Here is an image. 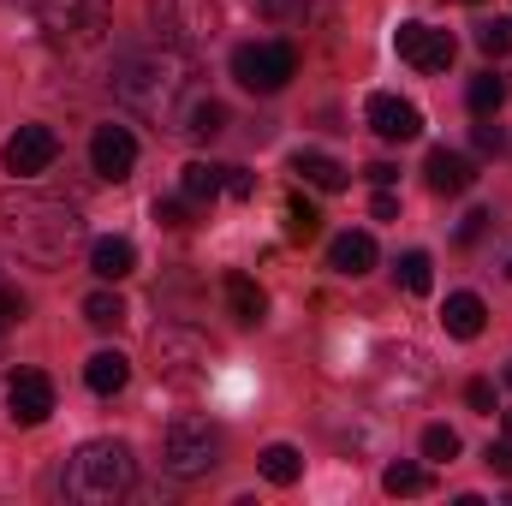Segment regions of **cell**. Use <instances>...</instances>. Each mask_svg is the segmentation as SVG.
<instances>
[{
    "instance_id": "cell-1",
    "label": "cell",
    "mask_w": 512,
    "mask_h": 506,
    "mask_svg": "<svg viewBox=\"0 0 512 506\" xmlns=\"http://www.w3.org/2000/svg\"><path fill=\"white\" fill-rule=\"evenodd\" d=\"M78 233L84 227H78V215L66 203H54L42 191H0V239L18 256L54 268L60 256L78 245Z\"/></svg>"
},
{
    "instance_id": "cell-2",
    "label": "cell",
    "mask_w": 512,
    "mask_h": 506,
    "mask_svg": "<svg viewBox=\"0 0 512 506\" xmlns=\"http://www.w3.org/2000/svg\"><path fill=\"white\" fill-rule=\"evenodd\" d=\"M66 495L84 506H114L126 495L131 483H137V465H131V447L126 441H84L72 459H66Z\"/></svg>"
},
{
    "instance_id": "cell-3",
    "label": "cell",
    "mask_w": 512,
    "mask_h": 506,
    "mask_svg": "<svg viewBox=\"0 0 512 506\" xmlns=\"http://www.w3.org/2000/svg\"><path fill=\"white\" fill-rule=\"evenodd\" d=\"M114 90H120V102H126L131 114L173 126L179 102L191 96V78H185L173 60H149V54H131V60H120V78H114Z\"/></svg>"
},
{
    "instance_id": "cell-4",
    "label": "cell",
    "mask_w": 512,
    "mask_h": 506,
    "mask_svg": "<svg viewBox=\"0 0 512 506\" xmlns=\"http://www.w3.org/2000/svg\"><path fill=\"white\" fill-rule=\"evenodd\" d=\"M36 18H42V36L54 48H66V54H90L114 30V6L108 0H36Z\"/></svg>"
},
{
    "instance_id": "cell-5",
    "label": "cell",
    "mask_w": 512,
    "mask_h": 506,
    "mask_svg": "<svg viewBox=\"0 0 512 506\" xmlns=\"http://www.w3.org/2000/svg\"><path fill=\"white\" fill-rule=\"evenodd\" d=\"M149 30L173 54H203L221 36V6L215 0H149Z\"/></svg>"
},
{
    "instance_id": "cell-6",
    "label": "cell",
    "mask_w": 512,
    "mask_h": 506,
    "mask_svg": "<svg viewBox=\"0 0 512 506\" xmlns=\"http://www.w3.org/2000/svg\"><path fill=\"white\" fill-rule=\"evenodd\" d=\"M149 358H155V376L161 381H173V387H197V381L209 376V364H215V346H209L197 328L167 322V328L149 334Z\"/></svg>"
},
{
    "instance_id": "cell-7",
    "label": "cell",
    "mask_w": 512,
    "mask_h": 506,
    "mask_svg": "<svg viewBox=\"0 0 512 506\" xmlns=\"http://www.w3.org/2000/svg\"><path fill=\"white\" fill-rule=\"evenodd\" d=\"M161 465H167L173 477H185V483L209 477V471L221 465V435H215V423H203V417H173L167 435H161Z\"/></svg>"
},
{
    "instance_id": "cell-8",
    "label": "cell",
    "mask_w": 512,
    "mask_h": 506,
    "mask_svg": "<svg viewBox=\"0 0 512 506\" xmlns=\"http://www.w3.org/2000/svg\"><path fill=\"white\" fill-rule=\"evenodd\" d=\"M292 72H298L292 42H239V48H233V78H239L251 96H274V90H286Z\"/></svg>"
},
{
    "instance_id": "cell-9",
    "label": "cell",
    "mask_w": 512,
    "mask_h": 506,
    "mask_svg": "<svg viewBox=\"0 0 512 506\" xmlns=\"http://www.w3.org/2000/svg\"><path fill=\"white\" fill-rule=\"evenodd\" d=\"M393 48H399V60H405V66H417V72H447V66H453V54H459V42H453L447 30L417 24V18L393 30Z\"/></svg>"
},
{
    "instance_id": "cell-10",
    "label": "cell",
    "mask_w": 512,
    "mask_h": 506,
    "mask_svg": "<svg viewBox=\"0 0 512 506\" xmlns=\"http://www.w3.org/2000/svg\"><path fill=\"white\" fill-rule=\"evenodd\" d=\"M54 155H60V137H54L48 126H18L12 137H6V149H0L6 173H18V179L48 173V167H54Z\"/></svg>"
},
{
    "instance_id": "cell-11",
    "label": "cell",
    "mask_w": 512,
    "mask_h": 506,
    "mask_svg": "<svg viewBox=\"0 0 512 506\" xmlns=\"http://www.w3.org/2000/svg\"><path fill=\"white\" fill-rule=\"evenodd\" d=\"M48 411H54V381L42 376V370H18V376L6 381V417L18 429L48 423Z\"/></svg>"
},
{
    "instance_id": "cell-12",
    "label": "cell",
    "mask_w": 512,
    "mask_h": 506,
    "mask_svg": "<svg viewBox=\"0 0 512 506\" xmlns=\"http://www.w3.org/2000/svg\"><path fill=\"white\" fill-rule=\"evenodd\" d=\"M90 167L102 173V179H131V167H137V137L126 126H96L90 137Z\"/></svg>"
},
{
    "instance_id": "cell-13",
    "label": "cell",
    "mask_w": 512,
    "mask_h": 506,
    "mask_svg": "<svg viewBox=\"0 0 512 506\" xmlns=\"http://www.w3.org/2000/svg\"><path fill=\"white\" fill-rule=\"evenodd\" d=\"M364 120H370V131L376 137H387V143H411L417 131H423V114H417V102H405V96H370V108H364Z\"/></svg>"
},
{
    "instance_id": "cell-14",
    "label": "cell",
    "mask_w": 512,
    "mask_h": 506,
    "mask_svg": "<svg viewBox=\"0 0 512 506\" xmlns=\"http://www.w3.org/2000/svg\"><path fill=\"white\" fill-rule=\"evenodd\" d=\"M423 179H429V191H441V197H459V191H471V161L459 155V149H429V161H423Z\"/></svg>"
},
{
    "instance_id": "cell-15",
    "label": "cell",
    "mask_w": 512,
    "mask_h": 506,
    "mask_svg": "<svg viewBox=\"0 0 512 506\" xmlns=\"http://www.w3.org/2000/svg\"><path fill=\"white\" fill-rule=\"evenodd\" d=\"M221 126H227V108H221L215 96H203V90H191V96L179 102V114H173V131H179V137H215Z\"/></svg>"
},
{
    "instance_id": "cell-16",
    "label": "cell",
    "mask_w": 512,
    "mask_h": 506,
    "mask_svg": "<svg viewBox=\"0 0 512 506\" xmlns=\"http://www.w3.org/2000/svg\"><path fill=\"white\" fill-rule=\"evenodd\" d=\"M483 322H489V310H483V298H477V292H453V298L441 304V328H447L453 340H477V334H483Z\"/></svg>"
},
{
    "instance_id": "cell-17",
    "label": "cell",
    "mask_w": 512,
    "mask_h": 506,
    "mask_svg": "<svg viewBox=\"0 0 512 506\" xmlns=\"http://www.w3.org/2000/svg\"><path fill=\"white\" fill-rule=\"evenodd\" d=\"M292 173H298L304 185H316V191H346V167H340L334 155H316V149H298V155H292Z\"/></svg>"
},
{
    "instance_id": "cell-18",
    "label": "cell",
    "mask_w": 512,
    "mask_h": 506,
    "mask_svg": "<svg viewBox=\"0 0 512 506\" xmlns=\"http://www.w3.org/2000/svg\"><path fill=\"white\" fill-rule=\"evenodd\" d=\"M221 191H227V167H215V161H191L179 173V197L185 203H215Z\"/></svg>"
},
{
    "instance_id": "cell-19",
    "label": "cell",
    "mask_w": 512,
    "mask_h": 506,
    "mask_svg": "<svg viewBox=\"0 0 512 506\" xmlns=\"http://www.w3.org/2000/svg\"><path fill=\"white\" fill-rule=\"evenodd\" d=\"M328 262H334L340 274H370V268H376V239H370V233H340V239L328 245Z\"/></svg>"
},
{
    "instance_id": "cell-20",
    "label": "cell",
    "mask_w": 512,
    "mask_h": 506,
    "mask_svg": "<svg viewBox=\"0 0 512 506\" xmlns=\"http://www.w3.org/2000/svg\"><path fill=\"white\" fill-rule=\"evenodd\" d=\"M84 381H90V393H102V399H114L120 387L131 381V364L120 352H96L90 364H84Z\"/></svg>"
},
{
    "instance_id": "cell-21",
    "label": "cell",
    "mask_w": 512,
    "mask_h": 506,
    "mask_svg": "<svg viewBox=\"0 0 512 506\" xmlns=\"http://www.w3.org/2000/svg\"><path fill=\"white\" fill-rule=\"evenodd\" d=\"M90 268H96L102 280H126L131 268H137L131 239H96V245H90Z\"/></svg>"
},
{
    "instance_id": "cell-22",
    "label": "cell",
    "mask_w": 512,
    "mask_h": 506,
    "mask_svg": "<svg viewBox=\"0 0 512 506\" xmlns=\"http://www.w3.org/2000/svg\"><path fill=\"white\" fill-rule=\"evenodd\" d=\"M262 477H268L274 489H286V483H298V477H304V453H298V447H286V441H274V447H262Z\"/></svg>"
},
{
    "instance_id": "cell-23",
    "label": "cell",
    "mask_w": 512,
    "mask_h": 506,
    "mask_svg": "<svg viewBox=\"0 0 512 506\" xmlns=\"http://www.w3.org/2000/svg\"><path fill=\"white\" fill-rule=\"evenodd\" d=\"M227 310H233L239 322H262L268 298H262V286H256L251 274H227Z\"/></svg>"
},
{
    "instance_id": "cell-24",
    "label": "cell",
    "mask_w": 512,
    "mask_h": 506,
    "mask_svg": "<svg viewBox=\"0 0 512 506\" xmlns=\"http://www.w3.org/2000/svg\"><path fill=\"white\" fill-rule=\"evenodd\" d=\"M465 102H471L477 120H483V114H501V102H507V78H501V72H477L471 90H465Z\"/></svg>"
},
{
    "instance_id": "cell-25",
    "label": "cell",
    "mask_w": 512,
    "mask_h": 506,
    "mask_svg": "<svg viewBox=\"0 0 512 506\" xmlns=\"http://www.w3.org/2000/svg\"><path fill=\"white\" fill-rule=\"evenodd\" d=\"M322 233V215H316V203H304V197H286V239L292 245H310Z\"/></svg>"
},
{
    "instance_id": "cell-26",
    "label": "cell",
    "mask_w": 512,
    "mask_h": 506,
    "mask_svg": "<svg viewBox=\"0 0 512 506\" xmlns=\"http://www.w3.org/2000/svg\"><path fill=\"white\" fill-rule=\"evenodd\" d=\"M382 489L387 495H423V489H429V471L411 465V459H399V465H387L382 471Z\"/></svg>"
},
{
    "instance_id": "cell-27",
    "label": "cell",
    "mask_w": 512,
    "mask_h": 506,
    "mask_svg": "<svg viewBox=\"0 0 512 506\" xmlns=\"http://www.w3.org/2000/svg\"><path fill=\"white\" fill-rule=\"evenodd\" d=\"M84 322H90V328H120V322H126L120 292H90V298H84Z\"/></svg>"
},
{
    "instance_id": "cell-28",
    "label": "cell",
    "mask_w": 512,
    "mask_h": 506,
    "mask_svg": "<svg viewBox=\"0 0 512 506\" xmlns=\"http://www.w3.org/2000/svg\"><path fill=\"white\" fill-rule=\"evenodd\" d=\"M399 286H405L411 298H423V292L435 286V268H429V256H423V251H405V256H399Z\"/></svg>"
},
{
    "instance_id": "cell-29",
    "label": "cell",
    "mask_w": 512,
    "mask_h": 506,
    "mask_svg": "<svg viewBox=\"0 0 512 506\" xmlns=\"http://www.w3.org/2000/svg\"><path fill=\"white\" fill-rule=\"evenodd\" d=\"M477 48H483L489 60H507L512 54V18H483V24H477Z\"/></svg>"
},
{
    "instance_id": "cell-30",
    "label": "cell",
    "mask_w": 512,
    "mask_h": 506,
    "mask_svg": "<svg viewBox=\"0 0 512 506\" xmlns=\"http://www.w3.org/2000/svg\"><path fill=\"white\" fill-rule=\"evenodd\" d=\"M423 459L453 465V459H459V435H453L447 423H429V429H423Z\"/></svg>"
},
{
    "instance_id": "cell-31",
    "label": "cell",
    "mask_w": 512,
    "mask_h": 506,
    "mask_svg": "<svg viewBox=\"0 0 512 506\" xmlns=\"http://www.w3.org/2000/svg\"><path fill=\"white\" fill-rule=\"evenodd\" d=\"M477 149H483V155H501V149H507V131L495 126L489 114H483V126H477Z\"/></svg>"
},
{
    "instance_id": "cell-32",
    "label": "cell",
    "mask_w": 512,
    "mask_h": 506,
    "mask_svg": "<svg viewBox=\"0 0 512 506\" xmlns=\"http://www.w3.org/2000/svg\"><path fill=\"white\" fill-rule=\"evenodd\" d=\"M251 6L262 18H298V12H304V0H251Z\"/></svg>"
},
{
    "instance_id": "cell-33",
    "label": "cell",
    "mask_w": 512,
    "mask_h": 506,
    "mask_svg": "<svg viewBox=\"0 0 512 506\" xmlns=\"http://www.w3.org/2000/svg\"><path fill=\"white\" fill-rule=\"evenodd\" d=\"M483 459H489V471L512 477V435H507V441H489V453H483Z\"/></svg>"
},
{
    "instance_id": "cell-34",
    "label": "cell",
    "mask_w": 512,
    "mask_h": 506,
    "mask_svg": "<svg viewBox=\"0 0 512 506\" xmlns=\"http://www.w3.org/2000/svg\"><path fill=\"white\" fill-rule=\"evenodd\" d=\"M185 215H191L185 197H179V203H155V221H161V227H185Z\"/></svg>"
},
{
    "instance_id": "cell-35",
    "label": "cell",
    "mask_w": 512,
    "mask_h": 506,
    "mask_svg": "<svg viewBox=\"0 0 512 506\" xmlns=\"http://www.w3.org/2000/svg\"><path fill=\"white\" fill-rule=\"evenodd\" d=\"M483 227H489V215H483V209H471V215L459 221V245H471V239H483Z\"/></svg>"
},
{
    "instance_id": "cell-36",
    "label": "cell",
    "mask_w": 512,
    "mask_h": 506,
    "mask_svg": "<svg viewBox=\"0 0 512 506\" xmlns=\"http://www.w3.org/2000/svg\"><path fill=\"white\" fill-rule=\"evenodd\" d=\"M465 399H471V411H495V387H489V381H471Z\"/></svg>"
},
{
    "instance_id": "cell-37",
    "label": "cell",
    "mask_w": 512,
    "mask_h": 506,
    "mask_svg": "<svg viewBox=\"0 0 512 506\" xmlns=\"http://www.w3.org/2000/svg\"><path fill=\"white\" fill-rule=\"evenodd\" d=\"M18 316H24V298H18V292H6V286H0V328H12V322H18Z\"/></svg>"
},
{
    "instance_id": "cell-38",
    "label": "cell",
    "mask_w": 512,
    "mask_h": 506,
    "mask_svg": "<svg viewBox=\"0 0 512 506\" xmlns=\"http://www.w3.org/2000/svg\"><path fill=\"white\" fill-rule=\"evenodd\" d=\"M227 191H233V197H251V191H256V179L245 173V167H227Z\"/></svg>"
},
{
    "instance_id": "cell-39",
    "label": "cell",
    "mask_w": 512,
    "mask_h": 506,
    "mask_svg": "<svg viewBox=\"0 0 512 506\" xmlns=\"http://www.w3.org/2000/svg\"><path fill=\"white\" fill-rule=\"evenodd\" d=\"M393 215H399V197H393V191H376V221H393Z\"/></svg>"
},
{
    "instance_id": "cell-40",
    "label": "cell",
    "mask_w": 512,
    "mask_h": 506,
    "mask_svg": "<svg viewBox=\"0 0 512 506\" xmlns=\"http://www.w3.org/2000/svg\"><path fill=\"white\" fill-rule=\"evenodd\" d=\"M370 179H376V185H393V179H399V167H387V161H376V167H370Z\"/></svg>"
},
{
    "instance_id": "cell-41",
    "label": "cell",
    "mask_w": 512,
    "mask_h": 506,
    "mask_svg": "<svg viewBox=\"0 0 512 506\" xmlns=\"http://www.w3.org/2000/svg\"><path fill=\"white\" fill-rule=\"evenodd\" d=\"M507 435H512V411H507Z\"/></svg>"
},
{
    "instance_id": "cell-42",
    "label": "cell",
    "mask_w": 512,
    "mask_h": 506,
    "mask_svg": "<svg viewBox=\"0 0 512 506\" xmlns=\"http://www.w3.org/2000/svg\"><path fill=\"white\" fill-rule=\"evenodd\" d=\"M507 387H512V364H507Z\"/></svg>"
},
{
    "instance_id": "cell-43",
    "label": "cell",
    "mask_w": 512,
    "mask_h": 506,
    "mask_svg": "<svg viewBox=\"0 0 512 506\" xmlns=\"http://www.w3.org/2000/svg\"><path fill=\"white\" fill-rule=\"evenodd\" d=\"M465 6H483V0H465Z\"/></svg>"
},
{
    "instance_id": "cell-44",
    "label": "cell",
    "mask_w": 512,
    "mask_h": 506,
    "mask_svg": "<svg viewBox=\"0 0 512 506\" xmlns=\"http://www.w3.org/2000/svg\"><path fill=\"white\" fill-rule=\"evenodd\" d=\"M507 274H512V268H507Z\"/></svg>"
}]
</instances>
